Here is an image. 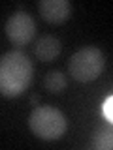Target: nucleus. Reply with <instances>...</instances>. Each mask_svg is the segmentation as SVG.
<instances>
[{"label":"nucleus","instance_id":"f257e3e1","mask_svg":"<svg viewBox=\"0 0 113 150\" xmlns=\"http://www.w3.org/2000/svg\"><path fill=\"white\" fill-rule=\"evenodd\" d=\"M34 66L26 53L19 49L8 51L0 56V94L15 98L30 86Z\"/></svg>","mask_w":113,"mask_h":150},{"label":"nucleus","instance_id":"f03ea898","mask_svg":"<svg viewBox=\"0 0 113 150\" xmlns=\"http://www.w3.org/2000/svg\"><path fill=\"white\" fill-rule=\"evenodd\" d=\"M28 126L32 133L40 139L55 141L62 137L66 131V116L64 112L51 105H40L28 116Z\"/></svg>","mask_w":113,"mask_h":150},{"label":"nucleus","instance_id":"7ed1b4c3","mask_svg":"<svg viewBox=\"0 0 113 150\" xmlns=\"http://www.w3.org/2000/svg\"><path fill=\"white\" fill-rule=\"evenodd\" d=\"M70 75L79 83L94 81L104 69V54L96 47H83L72 54L68 62Z\"/></svg>","mask_w":113,"mask_h":150},{"label":"nucleus","instance_id":"20e7f679","mask_svg":"<svg viewBox=\"0 0 113 150\" xmlns=\"http://www.w3.org/2000/svg\"><path fill=\"white\" fill-rule=\"evenodd\" d=\"M34 34H36L34 19H32L30 13L23 11V9L11 13L9 19L6 21V36L9 38V41H11L13 45L23 47V45L30 43V40L34 38Z\"/></svg>","mask_w":113,"mask_h":150},{"label":"nucleus","instance_id":"39448f33","mask_svg":"<svg viewBox=\"0 0 113 150\" xmlns=\"http://www.w3.org/2000/svg\"><path fill=\"white\" fill-rule=\"evenodd\" d=\"M38 9H40V15L53 25H60L72 15V4L68 0H40Z\"/></svg>","mask_w":113,"mask_h":150},{"label":"nucleus","instance_id":"423d86ee","mask_svg":"<svg viewBox=\"0 0 113 150\" xmlns=\"http://www.w3.org/2000/svg\"><path fill=\"white\" fill-rule=\"evenodd\" d=\"M60 51H62L60 40L55 38V36H51V34H45V36L38 38L36 43H34V54L41 62H51V60H55L56 56L60 54Z\"/></svg>","mask_w":113,"mask_h":150},{"label":"nucleus","instance_id":"0eeeda50","mask_svg":"<svg viewBox=\"0 0 113 150\" xmlns=\"http://www.w3.org/2000/svg\"><path fill=\"white\" fill-rule=\"evenodd\" d=\"M44 86H45V90H49L51 94L64 92V88H66V77H64V73L59 71V69H53V71L45 73Z\"/></svg>","mask_w":113,"mask_h":150},{"label":"nucleus","instance_id":"6e6552de","mask_svg":"<svg viewBox=\"0 0 113 150\" xmlns=\"http://www.w3.org/2000/svg\"><path fill=\"white\" fill-rule=\"evenodd\" d=\"M113 146V133L109 128H100L91 139V148L94 150H109Z\"/></svg>","mask_w":113,"mask_h":150},{"label":"nucleus","instance_id":"1a4fd4ad","mask_svg":"<svg viewBox=\"0 0 113 150\" xmlns=\"http://www.w3.org/2000/svg\"><path fill=\"white\" fill-rule=\"evenodd\" d=\"M102 112H104V116H106L107 122L113 120V96H111V94L106 98V100H104V103H102Z\"/></svg>","mask_w":113,"mask_h":150},{"label":"nucleus","instance_id":"9d476101","mask_svg":"<svg viewBox=\"0 0 113 150\" xmlns=\"http://www.w3.org/2000/svg\"><path fill=\"white\" fill-rule=\"evenodd\" d=\"M38 100H40L38 94H32V96H30V103H32V105H38Z\"/></svg>","mask_w":113,"mask_h":150}]
</instances>
